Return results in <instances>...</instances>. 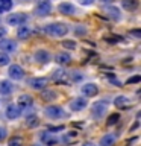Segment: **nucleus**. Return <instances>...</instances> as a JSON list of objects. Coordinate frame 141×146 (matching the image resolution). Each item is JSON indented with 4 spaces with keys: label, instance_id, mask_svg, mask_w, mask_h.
<instances>
[{
    "label": "nucleus",
    "instance_id": "5701e85b",
    "mask_svg": "<svg viewBox=\"0 0 141 146\" xmlns=\"http://www.w3.org/2000/svg\"><path fill=\"white\" fill-rule=\"evenodd\" d=\"M12 8V0H0V12H6Z\"/></svg>",
    "mask_w": 141,
    "mask_h": 146
},
{
    "label": "nucleus",
    "instance_id": "b1692460",
    "mask_svg": "<svg viewBox=\"0 0 141 146\" xmlns=\"http://www.w3.org/2000/svg\"><path fill=\"white\" fill-rule=\"evenodd\" d=\"M23 145V139L21 137H12L8 141V146H21Z\"/></svg>",
    "mask_w": 141,
    "mask_h": 146
},
{
    "label": "nucleus",
    "instance_id": "412c9836",
    "mask_svg": "<svg viewBox=\"0 0 141 146\" xmlns=\"http://www.w3.org/2000/svg\"><path fill=\"white\" fill-rule=\"evenodd\" d=\"M17 35L20 36V38L24 40V38H27V36L30 35V29L27 26H20V29L17 31Z\"/></svg>",
    "mask_w": 141,
    "mask_h": 146
},
{
    "label": "nucleus",
    "instance_id": "c9c22d12",
    "mask_svg": "<svg viewBox=\"0 0 141 146\" xmlns=\"http://www.w3.org/2000/svg\"><path fill=\"white\" fill-rule=\"evenodd\" d=\"M71 78H73V79H74V81H80L82 79V75H79V73H73V75H71Z\"/></svg>",
    "mask_w": 141,
    "mask_h": 146
},
{
    "label": "nucleus",
    "instance_id": "7ed1b4c3",
    "mask_svg": "<svg viewBox=\"0 0 141 146\" xmlns=\"http://www.w3.org/2000/svg\"><path fill=\"white\" fill-rule=\"evenodd\" d=\"M50 11H52V6H50V3L47 0H41L35 8V12L38 15H47V14H50Z\"/></svg>",
    "mask_w": 141,
    "mask_h": 146
},
{
    "label": "nucleus",
    "instance_id": "6ab92c4d",
    "mask_svg": "<svg viewBox=\"0 0 141 146\" xmlns=\"http://www.w3.org/2000/svg\"><path fill=\"white\" fill-rule=\"evenodd\" d=\"M76 140H77V132H74V131H71V132H68V134L64 135V143H67V145L74 143Z\"/></svg>",
    "mask_w": 141,
    "mask_h": 146
},
{
    "label": "nucleus",
    "instance_id": "58836bf2",
    "mask_svg": "<svg viewBox=\"0 0 141 146\" xmlns=\"http://www.w3.org/2000/svg\"><path fill=\"white\" fill-rule=\"evenodd\" d=\"M84 146H96V145L91 143V141H86V143H84Z\"/></svg>",
    "mask_w": 141,
    "mask_h": 146
},
{
    "label": "nucleus",
    "instance_id": "ea45409f",
    "mask_svg": "<svg viewBox=\"0 0 141 146\" xmlns=\"http://www.w3.org/2000/svg\"><path fill=\"white\" fill-rule=\"evenodd\" d=\"M32 146H40V145H32Z\"/></svg>",
    "mask_w": 141,
    "mask_h": 146
},
{
    "label": "nucleus",
    "instance_id": "20e7f679",
    "mask_svg": "<svg viewBox=\"0 0 141 146\" xmlns=\"http://www.w3.org/2000/svg\"><path fill=\"white\" fill-rule=\"evenodd\" d=\"M108 107V104L106 102H103V100H100V102H96L93 105V108H91V111H93V114L96 117H102L103 114H105V110H106Z\"/></svg>",
    "mask_w": 141,
    "mask_h": 146
},
{
    "label": "nucleus",
    "instance_id": "4be33fe9",
    "mask_svg": "<svg viewBox=\"0 0 141 146\" xmlns=\"http://www.w3.org/2000/svg\"><path fill=\"white\" fill-rule=\"evenodd\" d=\"M26 125L29 126V128H36L40 125V120H38V117L36 116H29L26 119Z\"/></svg>",
    "mask_w": 141,
    "mask_h": 146
},
{
    "label": "nucleus",
    "instance_id": "0eeeda50",
    "mask_svg": "<svg viewBox=\"0 0 141 146\" xmlns=\"http://www.w3.org/2000/svg\"><path fill=\"white\" fill-rule=\"evenodd\" d=\"M9 76L15 81H20L24 76V72H23V68L20 66H11L9 67Z\"/></svg>",
    "mask_w": 141,
    "mask_h": 146
},
{
    "label": "nucleus",
    "instance_id": "a878e982",
    "mask_svg": "<svg viewBox=\"0 0 141 146\" xmlns=\"http://www.w3.org/2000/svg\"><path fill=\"white\" fill-rule=\"evenodd\" d=\"M114 104H115L117 107H125V105L127 104V98H125V96H118Z\"/></svg>",
    "mask_w": 141,
    "mask_h": 146
},
{
    "label": "nucleus",
    "instance_id": "c85d7f7f",
    "mask_svg": "<svg viewBox=\"0 0 141 146\" xmlns=\"http://www.w3.org/2000/svg\"><path fill=\"white\" fill-rule=\"evenodd\" d=\"M9 61L11 59H9V56L6 53H0V66H8Z\"/></svg>",
    "mask_w": 141,
    "mask_h": 146
},
{
    "label": "nucleus",
    "instance_id": "ddd939ff",
    "mask_svg": "<svg viewBox=\"0 0 141 146\" xmlns=\"http://www.w3.org/2000/svg\"><path fill=\"white\" fill-rule=\"evenodd\" d=\"M86 107V99L85 98H76L71 102V110L73 111H80Z\"/></svg>",
    "mask_w": 141,
    "mask_h": 146
},
{
    "label": "nucleus",
    "instance_id": "393cba45",
    "mask_svg": "<svg viewBox=\"0 0 141 146\" xmlns=\"http://www.w3.org/2000/svg\"><path fill=\"white\" fill-rule=\"evenodd\" d=\"M64 78H65V72L64 70H58V72H55L53 73V79L55 81H64Z\"/></svg>",
    "mask_w": 141,
    "mask_h": 146
},
{
    "label": "nucleus",
    "instance_id": "e433bc0d",
    "mask_svg": "<svg viewBox=\"0 0 141 146\" xmlns=\"http://www.w3.org/2000/svg\"><path fill=\"white\" fill-rule=\"evenodd\" d=\"M130 34H132V35H135L136 38H140V36H141V31H132Z\"/></svg>",
    "mask_w": 141,
    "mask_h": 146
},
{
    "label": "nucleus",
    "instance_id": "a211bd4d",
    "mask_svg": "<svg viewBox=\"0 0 141 146\" xmlns=\"http://www.w3.org/2000/svg\"><path fill=\"white\" fill-rule=\"evenodd\" d=\"M0 93L2 94H11L12 93V84L8 81H0Z\"/></svg>",
    "mask_w": 141,
    "mask_h": 146
},
{
    "label": "nucleus",
    "instance_id": "f8f14e48",
    "mask_svg": "<svg viewBox=\"0 0 141 146\" xmlns=\"http://www.w3.org/2000/svg\"><path fill=\"white\" fill-rule=\"evenodd\" d=\"M117 141L115 134H105L100 139V146H114V143Z\"/></svg>",
    "mask_w": 141,
    "mask_h": 146
},
{
    "label": "nucleus",
    "instance_id": "f704fd0d",
    "mask_svg": "<svg viewBox=\"0 0 141 146\" xmlns=\"http://www.w3.org/2000/svg\"><path fill=\"white\" fill-rule=\"evenodd\" d=\"M49 129H50V131H53V132H56V131H62V129H64V126H50Z\"/></svg>",
    "mask_w": 141,
    "mask_h": 146
},
{
    "label": "nucleus",
    "instance_id": "c756f323",
    "mask_svg": "<svg viewBox=\"0 0 141 146\" xmlns=\"http://www.w3.org/2000/svg\"><path fill=\"white\" fill-rule=\"evenodd\" d=\"M53 98H55V93H53V91L45 90L44 93H43V100H50V99H53Z\"/></svg>",
    "mask_w": 141,
    "mask_h": 146
},
{
    "label": "nucleus",
    "instance_id": "1a4fd4ad",
    "mask_svg": "<svg viewBox=\"0 0 141 146\" xmlns=\"http://www.w3.org/2000/svg\"><path fill=\"white\" fill-rule=\"evenodd\" d=\"M0 49H2L3 52H14V50L17 49V44H15V41H12V40H2L0 41Z\"/></svg>",
    "mask_w": 141,
    "mask_h": 146
},
{
    "label": "nucleus",
    "instance_id": "2eb2a0df",
    "mask_svg": "<svg viewBox=\"0 0 141 146\" xmlns=\"http://www.w3.org/2000/svg\"><path fill=\"white\" fill-rule=\"evenodd\" d=\"M59 12L64 14V15H73L76 12V9L71 3H61L59 5Z\"/></svg>",
    "mask_w": 141,
    "mask_h": 146
},
{
    "label": "nucleus",
    "instance_id": "f3484780",
    "mask_svg": "<svg viewBox=\"0 0 141 146\" xmlns=\"http://www.w3.org/2000/svg\"><path fill=\"white\" fill-rule=\"evenodd\" d=\"M121 5L127 11H135L140 3H138V0H121Z\"/></svg>",
    "mask_w": 141,
    "mask_h": 146
},
{
    "label": "nucleus",
    "instance_id": "4468645a",
    "mask_svg": "<svg viewBox=\"0 0 141 146\" xmlns=\"http://www.w3.org/2000/svg\"><path fill=\"white\" fill-rule=\"evenodd\" d=\"M32 102H34V99H32V96L29 94H21L20 98H18V107L20 108H29Z\"/></svg>",
    "mask_w": 141,
    "mask_h": 146
},
{
    "label": "nucleus",
    "instance_id": "72a5a7b5",
    "mask_svg": "<svg viewBox=\"0 0 141 146\" xmlns=\"http://www.w3.org/2000/svg\"><path fill=\"white\" fill-rule=\"evenodd\" d=\"M94 0H79L80 5H85V6H88V5H93Z\"/></svg>",
    "mask_w": 141,
    "mask_h": 146
},
{
    "label": "nucleus",
    "instance_id": "bb28decb",
    "mask_svg": "<svg viewBox=\"0 0 141 146\" xmlns=\"http://www.w3.org/2000/svg\"><path fill=\"white\" fill-rule=\"evenodd\" d=\"M118 119H120V116H118L117 113H114V114H111V116L108 117V125H114V123H117L118 122Z\"/></svg>",
    "mask_w": 141,
    "mask_h": 146
},
{
    "label": "nucleus",
    "instance_id": "6e6552de",
    "mask_svg": "<svg viewBox=\"0 0 141 146\" xmlns=\"http://www.w3.org/2000/svg\"><path fill=\"white\" fill-rule=\"evenodd\" d=\"M45 84H47V79H45V78H34V79L29 81V85H30L34 90H41V88H44Z\"/></svg>",
    "mask_w": 141,
    "mask_h": 146
},
{
    "label": "nucleus",
    "instance_id": "9b49d317",
    "mask_svg": "<svg viewBox=\"0 0 141 146\" xmlns=\"http://www.w3.org/2000/svg\"><path fill=\"white\" fill-rule=\"evenodd\" d=\"M20 113H21V110L18 105H8V108H6V117L8 119H17L20 116Z\"/></svg>",
    "mask_w": 141,
    "mask_h": 146
},
{
    "label": "nucleus",
    "instance_id": "f257e3e1",
    "mask_svg": "<svg viewBox=\"0 0 141 146\" xmlns=\"http://www.w3.org/2000/svg\"><path fill=\"white\" fill-rule=\"evenodd\" d=\"M44 32L52 36H64L68 32V27L64 23H52V25L44 27Z\"/></svg>",
    "mask_w": 141,
    "mask_h": 146
},
{
    "label": "nucleus",
    "instance_id": "dca6fc26",
    "mask_svg": "<svg viewBox=\"0 0 141 146\" xmlns=\"http://www.w3.org/2000/svg\"><path fill=\"white\" fill-rule=\"evenodd\" d=\"M35 59H36L40 64H45V62H49L50 55H49L47 50H38V52L35 53Z\"/></svg>",
    "mask_w": 141,
    "mask_h": 146
},
{
    "label": "nucleus",
    "instance_id": "cd10ccee",
    "mask_svg": "<svg viewBox=\"0 0 141 146\" xmlns=\"http://www.w3.org/2000/svg\"><path fill=\"white\" fill-rule=\"evenodd\" d=\"M62 47H65V49H76V43H74V41H71V40H65V41H62Z\"/></svg>",
    "mask_w": 141,
    "mask_h": 146
},
{
    "label": "nucleus",
    "instance_id": "9d476101",
    "mask_svg": "<svg viewBox=\"0 0 141 146\" xmlns=\"http://www.w3.org/2000/svg\"><path fill=\"white\" fill-rule=\"evenodd\" d=\"M82 93H84L85 96H90V98H93V96H96L99 93V88L96 84H85L84 87H82Z\"/></svg>",
    "mask_w": 141,
    "mask_h": 146
},
{
    "label": "nucleus",
    "instance_id": "473e14b6",
    "mask_svg": "<svg viewBox=\"0 0 141 146\" xmlns=\"http://www.w3.org/2000/svg\"><path fill=\"white\" fill-rule=\"evenodd\" d=\"M8 134V131H6V128H3V126H0V140H3L5 137H6Z\"/></svg>",
    "mask_w": 141,
    "mask_h": 146
},
{
    "label": "nucleus",
    "instance_id": "2f4dec72",
    "mask_svg": "<svg viewBox=\"0 0 141 146\" xmlns=\"http://www.w3.org/2000/svg\"><path fill=\"white\" fill-rule=\"evenodd\" d=\"M140 81H141V78L136 75L134 78H130V79H127V84H136V82H140Z\"/></svg>",
    "mask_w": 141,
    "mask_h": 146
},
{
    "label": "nucleus",
    "instance_id": "7c9ffc66",
    "mask_svg": "<svg viewBox=\"0 0 141 146\" xmlns=\"http://www.w3.org/2000/svg\"><path fill=\"white\" fill-rule=\"evenodd\" d=\"M108 11H109V14H111L112 17H115V18L120 17V14H118V9H115V8H109Z\"/></svg>",
    "mask_w": 141,
    "mask_h": 146
},
{
    "label": "nucleus",
    "instance_id": "f03ea898",
    "mask_svg": "<svg viewBox=\"0 0 141 146\" xmlns=\"http://www.w3.org/2000/svg\"><path fill=\"white\" fill-rule=\"evenodd\" d=\"M27 20V15H24V14H11L8 18H6V21H8V25H11V26H18V25H23Z\"/></svg>",
    "mask_w": 141,
    "mask_h": 146
},
{
    "label": "nucleus",
    "instance_id": "423d86ee",
    "mask_svg": "<svg viewBox=\"0 0 141 146\" xmlns=\"http://www.w3.org/2000/svg\"><path fill=\"white\" fill-rule=\"evenodd\" d=\"M45 114L50 117V119H59L64 116V111L61 107H47L45 108Z\"/></svg>",
    "mask_w": 141,
    "mask_h": 146
},
{
    "label": "nucleus",
    "instance_id": "aec40b11",
    "mask_svg": "<svg viewBox=\"0 0 141 146\" xmlns=\"http://www.w3.org/2000/svg\"><path fill=\"white\" fill-rule=\"evenodd\" d=\"M71 61V56L68 53H58L56 55V62L58 64H68Z\"/></svg>",
    "mask_w": 141,
    "mask_h": 146
},
{
    "label": "nucleus",
    "instance_id": "39448f33",
    "mask_svg": "<svg viewBox=\"0 0 141 146\" xmlns=\"http://www.w3.org/2000/svg\"><path fill=\"white\" fill-rule=\"evenodd\" d=\"M41 141H43L45 146H55L58 143V137L50 134V132H43V134H41Z\"/></svg>",
    "mask_w": 141,
    "mask_h": 146
},
{
    "label": "nucleus",
    "instance_id": "4c0bfd02",
    "mask_svg": "<svg viewBox=\"0 0 141 146\" xmlns=\"http://www.w3.org/2000/svg\"><path fill=\"white\" fill-rule=\"evenodd\" d=\"M5 35H6V29H5V27H0V38H3Z\"/></svg>",
    "mask_w": 141,
    "mask_h": 146
}]
</instances>
